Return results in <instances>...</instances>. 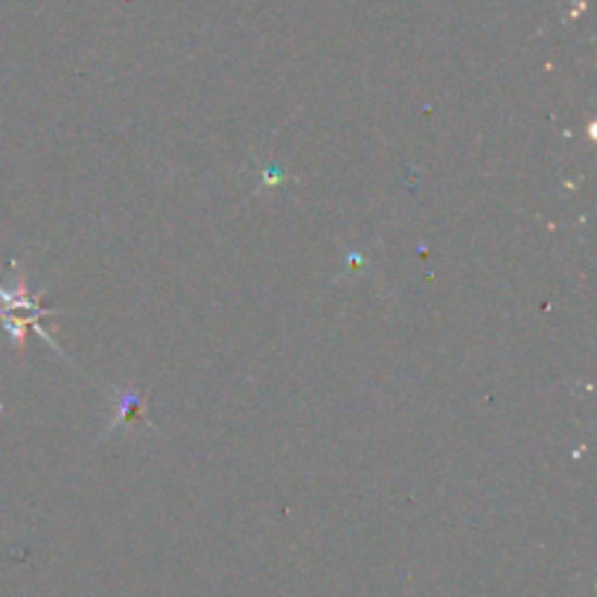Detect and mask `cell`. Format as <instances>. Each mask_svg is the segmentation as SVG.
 Masks as SVG:
<instances>
[{
    "mask_svg": "<svg viewBox=\"0 0 597 597\" xmlns=\"http://www.w3.org/2000/svg\"><path fill=\"white\" fill-rule=\"evenodd\" d=\"M140 411H144V399L137 390H123L120 394V406H117V416L109 423L111 428H117L120 423H132V420H140Z\"/></svg>",
    "mask_w": 597,
    "mask_h": 597,
    "instance_id": "2",
    "label": "cell"
},
{
    "mask_svg": "<svg viewBox=\"0 0 597 597\" xmlns=\"http://www.w3.org/2000/svg\"><path fill=\"white\" fill-rule=\"evenodd\" d=\"M38 300L41 298L29 295L27 281H24V277L18 281V289L15 291H7L3 286H0V321H3V329L12 335V341L18 345V350H24V345H27L29 329H36L47 345L53 347L55 353H62V350L55 347L53 338L41 329V318L55 315V309L41 307Z\"/></svg>",
    "mask_w": 597,
    "mask_h": 597,
    "instance_id": "1",
    "label": "cell"
}]
</instances>
